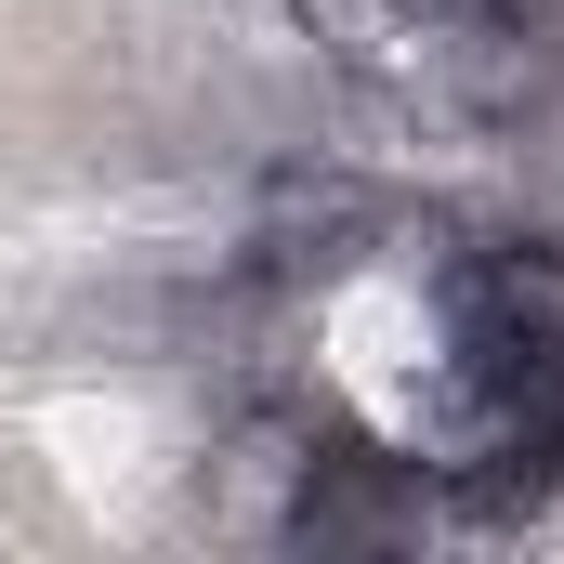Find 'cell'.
Masks as SVG:
<instances>
[{"label":"cell","instance_id":"obj_4","mask_svg":"<svg viewBox=\"0 0 564 564\" xmlns=\"http://www.w3.org/2000/svg\"><path fill=\"white\" fill-rule=\"evenodd\" d=\"M552 459H564V368H552Z\"/></svg>","mask_w":564,"mask_h":564},{"label":"cell","instance_id":"obj_2","mask_svg":"<svg viewBox=\"0 0 564 564\" xmlns=\"http://www.w3.org/2000/svg\"><path fill=\"white\" fill-rule=\"evenodd\" d=\"M381 237V197L341 171V158H276L263 184H250V276H328V263H355Z\"/></svg>","mask_w":564,"mask_h":564},{"label":"cell","instance_id":"obj_1","mask_svg":"<svg viewBox=\"0 0 564 564\" xmlns=\"http://www.w3.org/2000/svg\"><path fill=\"white\" fill-rule=\"evenodd\" d=\"M433 302H446V355L552 394V368H564V237H473V250H446Z\"/></svg>","mask_w":564,"mask_h":564},{"label":"cell","instance_id":"obj_3","mask_svg":"<svg viewBox=\"0 0 564 564\" xmlns=\"http://www.w3.org/2000/svg\"><path fill=\"white\" fill-rule=\"evenodd\" d=\"M302 53L328 79H368V93H421L433 79V13L421 0H289Z\"/></svg>","mask_w":564,"mask_h":564}]
</instances>
